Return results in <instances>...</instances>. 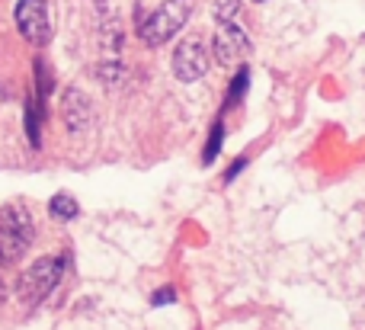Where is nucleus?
Wrapping results in <instances>:
<instances>
[{"instance_id": "1", "label": "nucleus", "mask_w": 365, "mask_h": 330, "mask_svg": "<svg viewBox=\"0 0 365 330\" xmlns=\"http://www.w3.org/2000/svg\"><path fill=\"white\" fill-rule=\"evenodd\" d=\"M32 237H36V222L32 212L23 202H10L0 209V263L13 267L26 257Z\"/></svg>"}, {"instance_id": "2", "label": "nucleus", "mask_w": 365, "mask_h": 330, "mask_svg": "<svg viewBox=\"0 0 365 330\" xmlns=\"http://www.w3.org/2000/svg\"><path fill=\"white\" fill-rule=\"evenodd\" d=\"M64 269H68V254L38 257V260H32L29 269H26L16 282V299L23 301V305H38V301L48 299V295L58 289Z\"/></svg>"}, {"instance_id": "3", "label": "nucleus", "mask_w": 365, "mask_h": 330, "mask_svg": "<svg viewBox=\"0 0 365 330\" xmlns=\"http://www.w3.org/2000/svg\"><path fill=\"white\" fill-rule=\"evenodd\" d=\"M189 16H192V4H189V0H167L158 10H151L148 16L138 19L141 42L151 45V48H160V45L170 42L182 26L189 23Z\"/></svg>"}, {"instance_id": "4", "label": "nucleus", "mask_w": 365, "mask_h": 330, "mask_svg": "<svg viewBox=\"0 0 365 330\" xmlns=\"http://www.w3.org/2000/svg\"><path fill=\"white\" fill-rule=\"evenodd\" d=\"M250 51H253V42L237 19H231V23H215L212 55L221 68H240V64L250 58Z\"/></svg>"}, {"instance_id": "5", "label": "nucleus", "mask_w": 365, "mask_h": 330, "mask_svg": "<svg viewBox=\"0 0 365 330\" xmlns=\"http://www.w3.org/2000/svg\"><path fill=\"white\" fill-rule=\"evenodd\" d=\"M16 29L26 42L32 45H48L51 42V16H48V0H19L16 10Z\"/></svg>"}, {"instance_id": "6", "label": "nucleus", "mask_w": 365, "mask_h": 330, "mask_svg": "<svg viewBox=\"0 0 365 330\" xmlns=\"http://www.w3.org/2000/svg\"><path fill=\"white\" fill-rule=\"evenodd\" d=\"M208 48L199 36H189L173 48V77L182 83H195L208 74Z\"/></svg>"}, {"instance_id": "7", "label": "nucleus", "mask_w": 365, "mask_h": 330, "mask_svg": "<svg viewBox=\"0 0 365 330\" xmlns=\"http://www.w3.org/2000/svg\"><path fill=\"white\" fill-rule=\"evenodd\" d=\"M61 122L71 135H83L93 122V106H90V96L77 87H68L61 93Z\"/></svg>"}, {"instance_id": "8", "label": "nucleus", "mask_w": 365, "mask_h": 330, "mask_svg": "<svg viewBox=\"0 0 365 330\" xmlns=\"http://www.w3.org/2000/svg\"><path fill=\"white\" fill-rule=\"evenodd\" d=\"M42 119H45V103L32 93L29 100H26V115H23L26 138H29L32 151H38V148H42Z\"/></svg>"}, {"instance_id": "9", "label": "nucleus", "mask_w": 365, "mask_h": 330, "mask_svg": "<svg viewBox=\"0 0 365 330\" xmlns=\"http://www.w3.org/2000/svg\"><path fill=\"white\" fill-rule=\"evenodd\" d=\"M96 81L106 90L122 87V81H125V64H122L119 58H103V61L96 64Z\"/></svg>"}, {"instance_id": "10", "label": "nucleus", "mask_w": 365, "mask_h": 330, "mask_svg": "<svg viewBox=\"0 0 365 330\" xmlns=\"http://www.w3.org/2000/svg\"><path fill=\"white\" fill-rule=\"evenodd\" d=\"M48 215L55 218V222H74V218L81 215V205H77V199L71 196V192H58L48 202Z\"/></svg>"}, {"instance_id": "11", "label": "nucleus", "mask_w": 365, "mask_h": 330, "mask_svg": "<svg viewBox=\"0 0 365 330\" xmlns=\"http://www.w3.org/2000/svg\"><path fill=\"white\" fill-rule=\"evenodd\" d=\"M247 87H250V71H247V68H237V74H234L231 87H227L225 103H221V113H227V109H231V106H237V103L244 100Z\"/></svg>"}, {"instance_id": "12", "label": "nucleus", "mask_w": 365, "mask_h": 330, "mask_svg": "<svg viewBox=\"0 0 365 330\" xmlns=\"http://www.w3.org/2000/svg\"><path fill=\"white\" fill-rule=\"evenodd\" d=\"M221 145H225V122L218 119V122L212 125V135H208L205 148H202V164L212 167L215 160H218V154H221Z\"/></svg>"}, {"instance_id": "13", "label": "nucleus", "mask_w": 365, "mask_h": 330, "mask_svg": "<svg viewBox=\"0 0 365 330\" xmlns=\"http://www.w3.org/2000/svg\"><path fill=\"white\" fill-rule=\"evenodd\" d=\"M32 68H36V90H32V93H36L42 103H48V96L55 93V77H51L48 64H45L42 58H36V64H32Z\"/></svg>"}, {"instance_id": "14", "label": "nucleus", "mask_w": 365, "mask_h": 330, "mask_svg": "<svg viewBox=\"0 0 365 330\" xmlns=\"http://www.w3.org/2000/svg\"><path fill=\"white\" fill-rule=\"evenodd\" d=\"M237 13H240V0H215L212 6L215 23H231V19H237Z\"/></svg>"}, {"instance_id": "15", "label": "nucleus", "mask_w": 365, "mask_h": 330, "mask_svg": "<svg viewBox=\"0 0 365 330\" xmlns=\"http://www.w3.org/2000/svg\"><path fill=\"white\" fill-rule=\"evenodd\" d=\"M173 299H177V289H173V286H164L160 292L151 295V305H154V308H164V305H173Z\"/></svg>"}, {"instance_id": "16", "label": "nucleus", "mask_w": 365, "mask_h": 330, "mask_svg": "<svg viewBox=\"0 0 365 330\" xmlns=\"http://www.w3.org/2000/svg\"><path fill=\"white\" fill-rule=\"evenodd\" d=\"M244 167H247V158H244V154H240V158L234 160L231 167H227V173H225V183H234V180H237L240 173H244Z\"/></svg>"}, {"instance_id": "17", "label": "nucleus", "mask_w": 365, "mask_h": 330, "mask_svg": "<svg viewBox=\"0 0 365 330\" xmlns=\"http://www.w3.org/2000/svg\"><path fill=\"white\" fill-rule=\"evenodd\" d=\"M6 299V286H4V276H0V301Z\"/></svg>"}, {"instance_id": "18", "label": "nucleus", "mask_w": 365, "mask_h": 330, "mask_svg": "<svg viewBox=\"0 0 365 330\" xmlns=\"http://www.w3.org/2000/svg\"><path fill=\"white\" fill-rule=\"evenodd\" d=\"M257 4H263V0H257Z\"/></svg>"}]
</instances>
